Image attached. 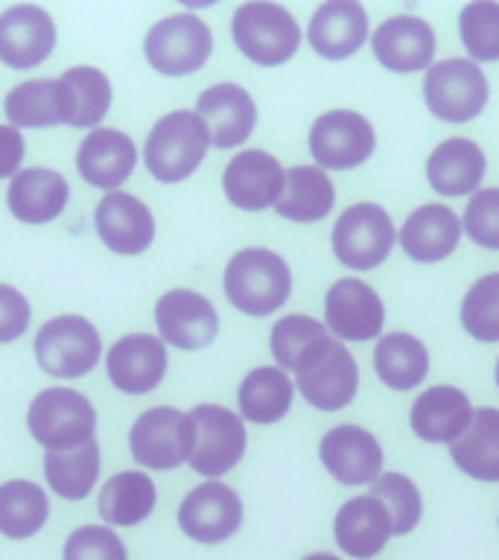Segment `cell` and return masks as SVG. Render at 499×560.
Listing matches in <instances>:
<instances>
[{"instance_id": "cell-1", "label": "cell", "mask_w": 499, "mask_h": 560, "mask_svg": "<svg viewBox=\"0 0 499 560\" xmlns=\"http://www.w3.org/2000/svg\"><path fill=\"white\" fill-rule=\"evenodd\" d=\"M210 147V131L196 112H170L152 126L143 147V161L152 178L178 184L190 178Z\"/></svg>"}, {"instance_id": "cell-2", "label": "cell", "mask_w": 499, "mask_h": 560, "mask_svg": "<svg viewBox=\"0 0 499 560\" xmlns=\"http://www.w3.org/2000/svg\"><path fill=\"white\" fill-rule=\"evenodd\" d=\"M292 271L280 254L269 248H245L225 266L228 301L245 315H269L287 304Z\"/></svg>"}, {"instance_id": "cell-3", "label": "cell", "mask_w": 499, "mask_h": 560, "mask_svg": "<svg viewBox=\"0 0 499 560\" xmlns=\"http://www.w3.org/2000/svg\"><path fill=\"white\" fill-rule=\"evenodd\" d=\"M26 427L38 444L47 446V453L73 450L94 438L96 411L85 394L73 388H44L30 402Z\"/></svg>"}, {"instance_id": "cell-4", "label": "cell", "mask_w": 499, "mask_h": 560, "mask_svg": "<svg viewBox=\"0 0 499 560\" xmlns=\"http://www.w3.org/2000/svg\"><path fill=\"white\" fill-rule=\"evenodd\" d=\"M234 44L245 59L263 68H275L295 56L301 44V30L289 9L278 3H243L231 21Z\"/></svg>"}, {"instance_id": "cell-5", "label": "cell", "mask_w": 499, "mask_h": 560, "mask_svg": "<svg viewBox=\"0 0 499 560\" xmlns=\"http://www.w3.org/2000/svg\"><path fill=\"white\" fill-rule=\"evenodd\" d=\"M35 359L44 374L77 380L91 374L103 353L100 332L82 315H59L44 324L35 336Z\"/></svg>"}, {"instance_id": "cell-6", "label": "cell", "mask_w": 499, "mask_h": 560, "mask_svg": "<svg viewBox=\"0 0 499 560\" xmlns=\"http://www.w3.org/2000/svg\"><path fill=\"white\" fill-rule=\"evenodd\" d=\"M190 418V455L187 462L196 472L219 479L222 472L236 467L245 453L243 418L225 406H196L187 411Z\"/></svg>"}, {"instance_id": "cell-7", "label": "cell", "mask_w": 499, "mask_h": 560, "mask_svg": "<svg viewBox=\"0 0 499 560\" xmlns=\"http://www.w3.org/2000/svg\"><path fill=\"white\" fill-rule=\"evenodd\" d=\"M423 100L438 120L467 122L488 103V79L471 59L438 61L423 77Z\"/></svg>"}, {"instance_id": "cell-8", "label": "cell", "mask_w": 499, "mask_h": 560, "mask_svg": "<svg viewBox=\"0 0 499 560\" xmlns=\"http://www.w3.org/2000/svg\"><path fill=\"white\" fill-rule=\"evenodd\" d=\"M213 35L196 15H170L158 21L143 38L147 61L164 77H187L210 59Z\"/></svg>"}, {"instance_id": "cell-9", "label": "cell", "mask_w": 499, "mask_h": 560, "mask_svg": "<svg viewBox=\"0 0 499 560\" xmlns=\"http://www.w3.org/2000/svg\"><path fill=\"white\" fill-rule=\"evenodd\" d=\"M394 236L392 217L380 205H350L333 228V254L341 266L368 271L392 254Z\"/></svg>"}, {"instance_id": "cell-10", "label": "cell", "mask_w": 499, "mask_h": 560, "mask_svg": "<svg viewBox=\"0 0 499 560\" xmlns=\"http://www.w3.org/2000/svg\"><path fill=\"white\" fill-rule=\"evenodd\" d=\"M131 458L149 470H175L190 455V418L173 406L143 411L129 432Z\"/></svg>"}, {"instance_id": "cell-11", "label": "cell", "mask_w": 499, "mask_h": 560, "mask_svg": "<svg viewBox=\"0 0 499 560\" xmlns=\"http://www.w3.org/2000/svg\"><path fill=\"white\" fill-rule=\"evenodd\" d=\"M376 147L371 122L357 112H327L310 129V152L318 170H353Z\"/></svg>"}, {"instance_id": "cell-12", "label": "cell", "mask_w": 499, "mask_h": 560, "mask_svg": "<svg viewBox=\"0 0 499 560\" xmlns=\"http://www.w3.org/2000/svg\"><path fill=\"white\" fill-rule=\"evenodd\" d=\"M298 392L310 406L322 411L345 409L359 388L357 362L341 341L330 339L301 371L295 374Z\"/></svg>"}, {"instance_id": "cell-13", "label": "cell", "mask_w": 499, "mask_h": 560, "mask_svg": "<svg viewBox=\"0 0 499 560\" xmlns=\"http://www.w3.org/2000/svg\"><path fill=\"white\" fill-rule=\"evenodd\" d=\"M155 324L161 341L182 350L208 348L219 332L217 310L193 289H170L158 298Z\"/></svg>"}, {"instance_id": "cell-14", "label": "cell", "mask_w": 499, "mask_h": 560, "mask_svg": "<svg viewBox=\"0 0 499 560\" xmlns=\"http://www.w3.org/2000/svg\"><path fill=\"white\" fill-rule=\"evenodd\" d=\"M243 523V502L222 481L193 488L178 505V525L196 542H222Z\"/></svg>"}, {"instance_id": "cell-15", "label": "cell", "mask_w": 499, "mask_h": 560, "mask_svg": "<svg viewBox=\"0 0 499 560\" xmlns=\"http://www.w3.org/2000/svg\"><path fill=\"white\" fill-rule=\"evenodd\" d=\"M327 330L345 341H368L383 332L385 306L374 289L357 278H341L324 298Z\"/></svg>"}, {"instance_id": "cell-16", "label": "cell", "mask_w": 499, "mask_h": 560, "mask_svg": "<svg viewBox=\"0 0 499 560\" xmlns=\"http://www.w3.org/2000/svg\"><path fill=\"white\" fill-rule=\"evenodd\" d=\"M56 47V24L42 7L21 3L0 15V61L7 68H38Z\"/></svg>"}, {"instance_id": "cell-17", "label": "cell", "mask_w": 499, "mask_h": 560, "mask_svg": "<svg viewBox=\"0 0 499 560\" xmlns=\"http://www.w3.org/2000/svg\"><path fill=\"white\" fill-rule=\"evenodd\" d=\"M322 464L341 485H374L383 476V446L362 427L341 423L322 438Z\"/></svg>"}, {"instance_id": "cell-18", "label": "cell", "mask_w": 499, "mask_h": 560, "mask_svg": "<svg viewBox=\"0 0 499 560\" xmlns=\"http://www.w3.org/2000/svg\"><path fill=\"white\" fill-rule=\"evenodd\" d=\"M108 380L123 394H147L161 385L166 374L164 341L152 332H129L114 341L105 359Z\"/></svg>"}, {"instance_id": "cell-19", "label": "cell", "mask_w": 499, "mask_h": 560, "mask_svg": "<svg viewBox=\"0 0 499 560\" xmlns=\"http://www.w3.org/2000/svg\"><path fill=\"white\" fill-rule=\"evenodd\" d=\"M283 182L287 173L278 164V158H271L263 149H245L234 155L222 175L228 201L240 210H266L269 205H278Z\"/></svg>"}, {"instance_id": "cell-20", "label": "cell", "mask_w": 499, "mask_h": 560, "mask_svg": "<svg viewBox=\"0 0 499 560\" xmlns=\"http://www.w3.org/2000/svg\"><path fill=\"white\" fill-rule=\"evenodd\" d=\"M94 225L105 248L114 254H143L155 240V217L152 210L131 192L114 190L96 205Z\"/></svg>"}, {"instance_id": "cell-21", "label": "cell", "mask_w": 499, "mask_h": 560, "mask_svg": "<svg viewBox=\"0 0 499 560\" xmlns=\"http://www.w3.org/2000/svg\"><path fill=\"white\" fill-rule=\"evenodd\" d=\"M376 61L394 73H415V70L432 68L436 56V33L427 21L415 15L388 18L371 35Z\"/></svg>"}, {"instance_id": "cell-22", "label": "cell", "mask_w": 499, "mask_h": 560, "mask_svg": "<svg viewBox=\"0 0 499 560\" xmlns=\"http://www.w3.org/2000/svg\"><path fill=\"white\" fill-rule=\"evenodd\" d=\"M196 114L208 126L210 143L217 149L240 147L243 140H248L257 122V105L252 94L234 82L208 88L196 103Z\"/></svg>"}, {"instance_id": "cell-23", "label": "cell", "mask_w": 499, "mask_h": 560, "mask_svg": "<svg viewBox=\"0 0 499 560\" xmlns=\"http://www.w3.org/2000/svg\"><path fill=\"white\" fill-rule=\"evenodd\" d=\"M135 164H138V149L126 131L94 129L79 143V175L100 190H117L129 178Z\"/></svg>"}, {"instance_id": "cell-24", "label": "cell", "mask_w": 499, "mask_h": 560, "mask_svg": "<svg viewBox=\"0 0 499 560\" xmlns=\"http://www.w3.org/2000/svg\"><path fill=\"white\" fill-rule=\"evenodd\" d=\"M333 534H336V542H339V549L345 551V555L368 560L374 558V555H380L385 542H388V537L394 534L392 514H388V508H385L376 497H371V493L348 499V502L339 508V514H336Z\"/></svg>"}, {"instance_id": "cell-25", "label": "cell", "mask_w": 499, "mask_h": 560, "mask_svg": "<svg viewBox=\"0 0 499 560\" xmlns=\"http://www.w3.org/2000/svg\"><path fill=\"white\" fill-rule=\"evenodd\" d=\"M473 420V406L467 394L453 385H436L415 400L409 423L415 435L429 444H455L467 432Z\"/></svg>"}, {"instance_id": "cell-26", "label": "cell", "mask_w": 499, "mask_h": 560, "mask_svg": "<svg viewBox=\"0 0 499 560\" xmlns=\"http://www.w3.org/2000/svg\"><path fill=\"white\" fill-rule=\"evenodd\" d=\"M70 187L65 175L44 166H30L9 182L7 205L12 217L26 222V225H44L61 217V210L68 208Z\"/></svg>"}, {"instance_id": "cell-27", "label": "cell", "mask_w": 499, "mask_h": 560, "mask_svg": "<svg viewBox=\"0 0 499 560\" xmlns=\"http://www.w3.org/2000/svg\"><path fill=\"white\" fill-rule=\"evenodd\" d=\"M310 44L322 59H348L365 44L368 15L353 0H330L313 12L310 21Z\"/></svg>"}, {"instance_id": "cell-28", "label": "cell", "mask_w": 499, "mask_h": 560, "mask_svg": "<svg viewBox=\"0 0 499 560\" xmlns=\"http://www.w3.org/2000/svg\"><path fill=\"white\" fill-rule=\"evenodd\" d=\"M462 240V222L444 205H423L411 210L401 228V245L406 257L418 262H438L455 252Z\"/></svg>"}, {"instance_id": "cell-29", "label": "cell", "mask_w": 499, "mask_h": 560, "mask_svg": "<svg viewBox=\"0 0 499 560\" xmlns=\"http://www.w3.org/2000/svg\"><path fill=\"white\" fill-rule=\"evenodd\" d=\"M427 178L441 196H467L485 178V152L467 138L444 140L429 155Z\"/></svg>"}, {"instance_id": "cell-30", "label": "cell", "mask_w": 499, "mask_h": 560, "mask_svg": "<svg viewBox=\"0 0 499 560\" xmlns=\"http://www.w3.org/2000/svg\"><path fill=\"white\" fill-rule=\"evenodd\" d=\"M59 105L61 122L73 129H91L112 108V82L103 70L96 68H70L59 79Z\"/></svg>"}, {"instance_id": "cell-31", "label": "cell", "mask_w": 499, "mask_h": 560, "mask_svg": "<svg viewBox=\"0 0 499 560\" xmlns=\"http://www.w3.org/2000/svg\"><path fill=\"white\" fill-rule=\"evenodd\" d=\"M453 464L471 479L499 481V409H476L467 432L450 444Z\"/></svg>"}, {"instance_id": "cell-32", "label": "cell", "mask_w": 499, "mask_h": 560, "mask_svg": "<svg viewBox=\"0 0 499 560\" xmlns=\"http://www.w3.org/2000/svg\"><path fill=\"white\" fill-rule=\"evenodd\" d=\"M155 508V485L147 472L123 470L105 481L96 499V511L108 525H129L143 523Z\"/></svg>"}, {"instance_id": "cell-33", "label": "cell", "mask_w": 499, "mask_h": 560, "mask_svg": "<svg viewBox=\"0 0 499 560\" xmlns=\"http://www.w3.org/2000/svg\"><path fill=\"white\" fill-rule=\"evenodd\" d=\"M374 368L380 383L394 392H409L427 380L429 350L409 332H388L376 341Z\"/></svg>"}, {"instance_id": "cell-34", "label": "cell", "mask_w": 499, "mask_h": 560, "mask_svg": "<svg viewBox=\"0 0 499 560\" xmlns=\"http://www.w3.org/2000/svg\"><path fill=\"white\" fill-rule=\"evenodd\" d=\"M333 199H336V190H333L330 178L324 175V170H318V166H292L287 173L283 192H280L275 210L283 219H292V222H318L333 210Z\"/></svg>"}, {"instance_id": "cell-35", "label": "cell", "mask_w": 499, "mask_h": 560, "mask_svg": "<svg viewBox=\"0 0 499 560\" xmlns=\"http://www.w3.org/2000/svg\"><path fill=\"white\" fill-rule=\"evenodd\" d=\"M44 476L53 493L61 499H85L100 479V446L94 438L73 450H53L44 455Z\"/></svg>"}, {"instance_id": "cell-36", "label": "cell", "mask_w": 499, "mask_h": 560, "mask_svg": "<svg viewBox=\"0 0 499 560\" xmlns=\"http://www.w3.org/2000/svg\"><path fill=\"white\" fill-rule=\"evenodd\" d=\"M292 383L287 371L280 368H257L240 383V415L252 423H278L292 406Z\"/></svg>"}, {"instance_id": "cell-37", "label": "cell", "mask_w": 499, "mask_h": 560, "mask_svg": "<svg viewBox=\"0 0 499 560\" xmlns=\"http://www.w3.org/2000/svg\"><path fill=\"white\" fill-rule=\"evenodd\" d=\"M50 502L35 481L12 479L0 485V534L9 540H26L44 528Z\"/></svg>"}, {"instance_id": "cell-38", "label": "cell", "mask_w": 499, "mask_h": 560, "mask_svg": "<svg viewBox=\"0 0 499 560\" xmlns=\"http://www.w3.org/2000/svg\"><path fill=\"white\" fill-rule=\"evenodd\" d=\"M330 339L333 336L327 332V327L310 315H287L271 327V357L280 371L298 374Z\"/></svg>"}, {"instance_id": "cell-39", "label": "cell", "mask_w": 499, "mask_h": 560, "mask_svg": "<svg viewBox=\"0 0 499 560\" xmlns=\"http://www.w3.org/2000/svg\"><path fill=\"white\" fill-rule=\"evenodd\" d=\"M9 122L15 129H50L61 122L59 82L56 79H30L7 94L3 103Z\"/></svg>"}, {"instance_id": "cell-40", "label": "cell", "mask_w": 499, "mask_h": 560, "mask_svg": "<svg viewBox=\"0 0 499 560\" xmlns=\"http://www.w3.org/2000/svg\"><path fill=\"white\" fill-rule=\"evenodd\" d=\"M462 324L473 339L499 341V275L476 280L462 301Z\"/></svg>"}, {"instance_id": "cell-41", "label": "cell", "mask_w": 499, "mask_h": 560, "mask_svg": "<svg viewBox=\"0 0 499 560\" xmlns=\"http://www.w3.org/2000/svg\"><path fill=\"white\" fill-rule=\"evenodd\" d=\"M459 30L473 61H499V3H467L459 15Z\"/></svg>"}, {"instance_id": "cell-42", "label": "cell", "mask_w": 499, "mask_h": 560, "mask_svg": "<svg viewBox=\"0 0 499 560\" xmlns=\"http://www.w3.org/2000/svg\"><path fill=\"white\" fill-rule=\"evenodd\" d=\"M371 497H376L388 508L392 514L394 534H409L420 523L423 514V502L415 488V481L406 479L403 472H383L380 479L371 485Z\"/></svg>"}, {"instance_id": "cell-43", "label": "cell", "mask_w": 499, "mask_h": 560, "mask_svg": "<svg viewBox=\"0 0 499 560\" xmlns=\"http://www.w3.org/2000/svg\"><path fill=\"white\" fill-rule=\"evenodd\" d=\"M61 560H129L126 546L105 525H82L70 534Z\"/></svg>"}, {"instance_id": "cell-44", "label": "cell", "mask_w": 499, "mask_h": 560, "mask_svg": "<svg viewBox=\"0 0 499 560\" xmlns=\"http://www.w3.org/2000/svg\"><path fill=\"white\" fill-rule=\"evenodd\" d=\"M464 231L481 248H499V187L476 190L464 208Z\"/></svg>"}, {"instance_id": "cell-45", "label": "cell", "mask_w": 499, "mask_h": 560, "mask_svg": "<svg viewBox=\"0 0 499 560\" xmlns=\"http://www.w3.org/2000/svg\"><path fill=\"white\" fill-rule=\"evenodd\" d=\"M30 301L15 287L0 283V345L21 339L30 327Z\"/></svg>"}, {"instance_id": "cell-46", "label": "cell", "mask_w": 499, "mask_h": 560, "mask_svg": "<svg viewBox=\"0 0 499 560\" xmlns=\"http://www.w3.org/2000/svg\"><path fill=\"white\" fill-rule=\"evenodd\" d=\"M24 138L15 126H0V178H15L24 164Z\"/></svg>"}, {"instance_id": "cell-47", "label": "cell", "mask_w": 499, "mask_h": 560, "mask_svg": "<svg viewBox=\"0 0 499 560\" xmlns=\"http://www.w3.org/2000/svg\"><path fill=\"white\" fill-rule=\"evenodd\" d=\"M304 560H339V558H333V555H327V551H318V555H310V558Z\"/></svg>"}, {"instance_id": "cell-48", "label": "cell", "mask_w": 499, "mask_h": 560, "mask_svg": "<svg viewBox=\"0 0 499 560\" xmlns=\"http://www.w3.org/2000/svg\"><path fill=\"white\" fill-rule=\"evenodd\" d=\"M497 385H499V362H497Z\"/></svg>"}]
</instances>
